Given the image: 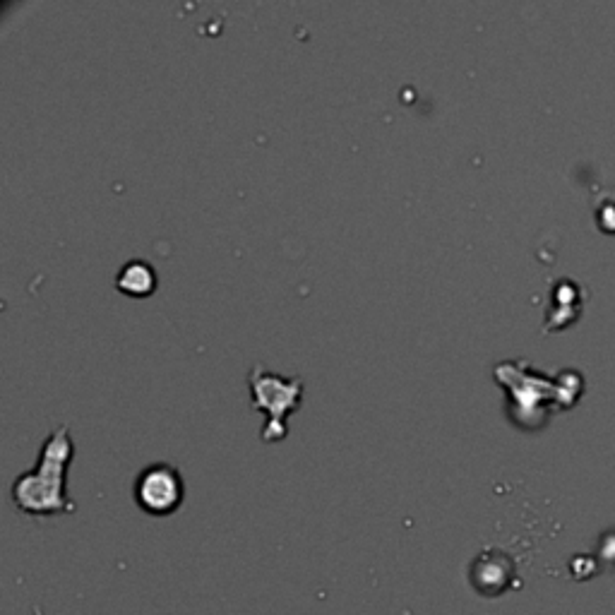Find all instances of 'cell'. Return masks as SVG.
Segmentation results:
<instances>
[{"label":"cell","mask_w":615,"mask_h":615,"mask_svg":"<svg viewBox=\"0 0 615 615\" xmlns=\"http://www.w3.org/2000/svg\"><path fill=\"white\" fill-rule=\"evenodd\" d=\"M75 457V443L68 426L51 431L41 445L37 467L27 474H20L13 483V503L25 515L51 517L73 512L75 503L65 491V476Z\"/></svg>","instance_id":"cell-1"},{"label":"cell","mask_w":615,"mask_h":615,"mask_svg":"<svg viewBox=\"0 0 615 615\" xmlns=\"http://www.w3.org/2000/svg\"><path fill=\"white\" fill-rule=\"evenodd\" d=\"M248 382L253 406L267 416L265 428H262V440L265 443H282L289 435L286 419L301 409L303 392H306L303 380L296 378V375L289 378V375L272 373V370L258 363L250 370Z\"/></svg>","instance_id":"cell-2"},{"label":"cell","mask_w":615,"mask_h":615,"mask_svg":"<svg viewBox=\"0 0 615 615\" xmlns=\"http://www.w3.org/2000/svg\"><path fill=\"white\" fill-rule=\"evenodd\" d=\"M135 503L154 517L173 515L185 498V483L178 467L169 462H154L137 474Z\"/></svg>","instance_id":"cell-3"},{"label":"cell","mask_w":615,"mask_h":615,"mask_svg":"<svg viewBox=\"0 0 615 615\" xmlns=\"http://www.w3.org/2000/svg\"><path fill=\"white\" fill-rule=\"evenodd\" d=\"M116 289L121 294L145 298L157 291V272L147 260H130L116 274Z\"/></svg>","instance_id":"cell-4"}]
</instances>
